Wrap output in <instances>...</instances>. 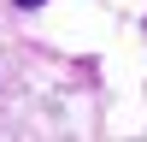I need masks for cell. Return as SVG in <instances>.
<instances>
[{
	"label": "cell",
	"instance_id": "obj_1",
	"mask_svg": "<svg viewBox=\"0 0 147 142\" xmlns=\"http://www.w3.org/2000/svg\"><path fill=\"white\" fill-rule=\"evenodd\" d=\"M18 6H41V0H18Z\"/></svg>",
	"mask_w": 147,
	"mask_h": 142
}]
</instances>
